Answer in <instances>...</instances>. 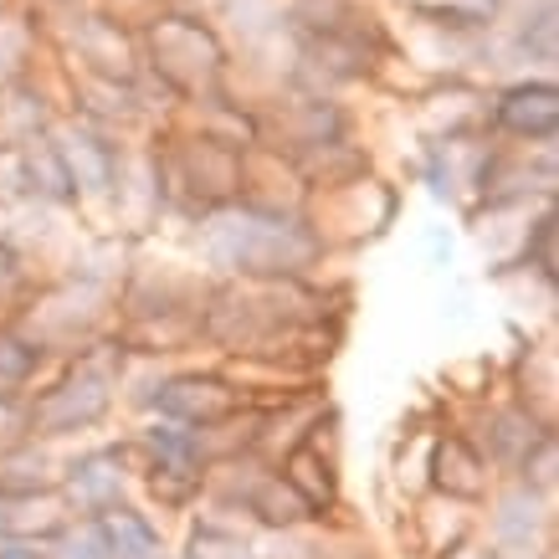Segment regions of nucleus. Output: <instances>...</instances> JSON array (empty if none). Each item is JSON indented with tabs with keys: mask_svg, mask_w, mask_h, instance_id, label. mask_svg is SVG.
I'll return each instance as SVG.
<instances>
[{
	"mask_svg": "<svg viewBox=\"0 0 559 559\" xmlns=\"http://www.w3.org/2000/svg\"><path fill=\"white\" fill-rule=\"evenodd\" d=\"M186 252L211 283H308L329 262V247L308 216L257 211L241 201L186 226Z\"/></svg>",
	"mask_w": 559,
	"mask_h": 559,
	"instance_id": "obj_1",
	"label": "nucleus"
},
{
	"mask_svg": "<svg viewBox=\"0 0 559 559\" xmlns=\"http://www.w3.org/2000/svg\"><path fill=\"white\" fill-rule=\"evenodd\" d=\"M119 416V334L57 359L26 395V437L47 447H78Z\"/></svg>",
	"mask_w": 559,
	"mask_h": 559,
	"instance_id": "obj_2",
	"label": "nucleus"
},
{
	"mask_svg": "<svg viewBox=\"0 0 559 559\" xmlns=\"http://www.w3.org/2000/svg\"><path fill=\"white\" fill-rule=\"evenodd\" d=\"M139 78L159 87L175 108L211 98L231 78V47L211 16H186V11L159 5L139 26Z\"/></svg>",
	"mask_w": 559,
	"mask_h": 559,
	"instance_id": "obj_3",
	"label": "nucleus"
},
{
	"mask_svg": "<svg viewBox=\"0 0 559 559\" xmlns=\"http://www.w3.org/2000/svg\"><path fill=\"white\" fill-rule=\"evenodd\" d=\"M11 329H21L47 359H72L119 329V288L78 272H47L26 293Z\"/></svg>",
	"mask_w": 559,
	"mask_h": 559,
	"instance_id": "obj_4",
	"label": "nucleus"
},
{
	"mask_svg": "<svg viewBox=\"0 0 559 559\" xmlns=\"http://www.w3.org/2000/svg\"><path fill=\"white\" fill-rule=\"evenodd\" d=\"M308 226L323 237L329 257L334 252H359V247H370L380 241L395 226L401 216V186L385 180V175L374 170L365 180L344 190H329V195H308Z\"/></svg>",
	"mask_w": 559,
	"mask_h": 559,
	"instance_id": "obj_5",
	"label": "nucleus"
},
{
	"mask_svg": "<svg viewBox=\"0 0 559 559\" xmlns=\"http://www.w3.org/2000/svg\"><path fill=\"white\" fill-rule=\"evenodd\" d=\"M51 144L62 154V170L72 180V195H78V221L103 231V221H108V205H114V190H119V170H123V150H129V139H114L93 129V123L62 119L51 123Z\"/></svg>",
	"mask_w": 559,
	"mask_h": 559,
	"instance_id": "obj_6",
	"label": "nucleus"
},
{
	"mask_svg": "<svg viewBox=\"0 0 559 559\" xmlns=\"http://www.w3.org/2000/svg\"><path fill=\"white\" fill-rule=\"evenodd\" d=\"M57 498L68 503V519H103V513L123 509V503H139L134 462H129L123 437L68 447L62 473H57Z\"/></svg>",
	"mask_w": 559,
	"mask_h": 559,
	"instance_id": "obj_7",
	"label": "nucleus"
},
{
	"mask_svg": "<svg viewBox=\"0 0 559 559\" xmlns=\"http://www.w3.org/2000/svg\"><path fill=\"white\" fill-rule=\"evenodd\" d=\"M457 426L477 441V452L488 457L492 477H519L524 462L559 431V421L539 416V411L524 406V401H513L509 390H492L488 401L467 406L457 416Z\"/></svg>",
	"mask_w": 559,
	"mask_h": 559,
	"instance_id": "obj_8",
	"label": "nucleus"
},
{
	"mask_svg": "<svg viewBox=\"0 0 559 559\" xmlns=\"http://www.w3.org/2000/svg\"><path fill=\"white\" fill-rule=\"evenodd\" d=\"M488 154H492L488 134L416 144L411 175H416V186L437 205H447L452 216H473V205L483 201V180H488Z\"/></svg>",
	"mask_w": 559,
	"mask_h": 559,
	"instance_id": "obj_9",
	"label": "nucleus"
},
{
	"mask_svg": "<svg viewBox=\"0 0 559 559\" xmlns=\"http://www.w3.org/2000/svg\"><path fill=\"white\" fill-rule=\"evenodd\" d=\"M247 406L241 390L226 380L221 365H175L154 395L144 401L139 416H159V421H175V426H190V431H205V426H221L226 416H237Z\"/></svg>",
	"mask_w": 559,
	"mask_h": 559,
	"instance_id": "obj_10",
	"label": "nucleus"
},
{
	"mask_svg": "<svg viewBox=\"0 0 559 559\" xmlns=\"http://www.w3.org/2000/svg\"><path fill=\"white\" fill-rule=\"evenodd\" d=\"M555 498L534 492L519 477H498L477 509V544L492 549H555Z\"/></svg>",
	"mask_w": 559,
	"mask_h": 559,
	"instance_id": "obj_11",
	"label": "nucleus"
},
{
	"mask_svg": "<svg viewBox=\"0 0 559 559\" xmlns=\"http://www.w3.org/2000/svg\"><path fill=\"white\" fill-rule=\"evenodd\" d=\"M277 473L288 483L313 519H344V473H340V411L329 406L319 426L308 431L304 447H293L277 462Z\"/></svg>",
	"mask_w": 559,
	"mask_h": 559,
	"instance_id": "obj_12",
	"label": "nucleus"
},
{
	"mask_svg": "<svg viewBox=\"0 0 559 559\" xmlns=\"http://www.w3.org/2000/svg\"><path fill=\"white\" fill-rule=\"evenodd\" d=\"M488 139L498 144H559V83L509 78L488 87Z\"/></svg>",
	"mask_w": 559,
	"mask_h": 559,
	"instance_id": "obj_13",
	"label": "nucleus"
},
{
	"mask_svg": "<svg viewBox=\"0 0 559 559\" xmlns=\"http://www.w3.org/2000/svg\"><path fill=\"white\" fill-rule=\"evenodd\" d=\"M488 87L492 83H477V78H437V83H421L406 98L416 144L488 134Z\"/></svg>",
	"mask_w": 559,
	"mask_h": 559,
	"instance_id": "obj_14",
	"label": "nucleus"
},
{
	"mask_svg": "<svg viewBox=\"0 0 559 559\" xmlns=\"http://www.w3.org/2000/svg\"><path fill=\"white\" fill-rule=\"evenodd\" d=\"M492 467L488 457L477 452V441L462 431L457 421H441L437 441H431V473H426V492H441V498H457V503H473L483 509V498L492 492Z\"/></svg>",
	"mask_w": 559,
	"mask_h": 559,
	"instance_id": "obj_15",
	"label": "nucleus"
},
{
	"mask_svg": "<svg viewBox=\"0 0 559 559\" xmlns=\"http://www.w3.org/2000/svg\"><path fill=\"white\" fill-rule=\"evenodd\" d=\"M401 539L411 544L416 559H452L457 549L477 544V509L457 503V498H441V492H421V498H411Z\"/></svg>",
	"mask_w": 559,
	"mask_h": 559,
	"instance_id": "obj_16",
	"label": "nucleus"
},
{
	"mask_svg": "<svg viewBox=\"0 0 559 559\" xmlns=\"http://www.w3.org/2000/svg\"><path fill=\"white\" fill-rule=\"evenodd\" d=\"M57 119H62V78L51 62L21 83L0 87V150H21V144L51 134Z\"/></svg>",
	"mask_w": 559,
	"mask_h": 559,
	"instance_id": "obj_17",
	"label": "nucleus"
},
{
	"mask_svg": "<svg viewBox=\"0 0 559 559\" xmlns=\"http://www.w3.org/2000/svg\"><path fill=\"white\" fill-rule=\"evenodd\" d=\"M47 62L51 57H47V32H41V11L26 5V0L0 11V87L32 78Z\"/></svg>",
	"mask_w": 559,
	"mask_h": 559,
	"instance_id": "obj_18",
	"label": "nucleus"
},
{
	"mask_svg": "<svg viewBox=\"0 0 559 559\" xmlns=\"http://www.w3.org/2000/svg\"><path fill=\"white\" fill-rule=\"evenodd\" d=\"M21 186H26V201L41 205V211H57V216H78V195H72V180L62 170V154L51 144V134L21 144Z\"/></svg>",
	"mask_w": 559,
	"mask_h": 559,
	"instance_id": "obj_19",
	"label": "nucleus"
},
{
	"mask_svg": "<svg viewBox=\"0 0 559 559\" xmlns=\"http://www.w3.org/2000/svg\"><path fill=\"white\" fill-rule=\"evenodd\" d=\"M401 11L411 26H431V32L452 36H492L509 0H401Z\"/></svg>",
	"mask_w": 559,
	"mask_h": 559,
	"instance_id": "obj_20",
	"label": "nucleus"
},
{
	"mask_svg": "<svg viewBox=\"0 0 559 559\" xmlns=\"http://www.w3.org/2000/svg\"><path fill=\"white\" fill-rule=\"evenodd\" d=\"M108 559H170L175 544L165 539V524L154 519L144 503H123V509L98 519Z\"/></svg>",
	"mask_w": 559,
	"mask_h": 559,
	"instance_id": "obj_21",
	"label": "nucleus"
},
{
	"mask_svg": "<svg viewBox=\"0 0 559 559\" xmlns=\"http://www.w3.org/2000/svg\"><path fill=\"white\" fill-rule=\"evenodd\" d=\"M513 395V401H524V406H534L539 416H549L555 421V390H559V359H555V344L549 340H534L528 334V344L513 355L509 365V385H503Z\"/></svg>",
	"mask_w": 559,
	"mask_h": 559,
	"instance_id": "obj_22",
	"label": "nucleus"
},
{
	"mask_svg": "<svg viewBox=\"0 0 559 559\" xmlns=\"http://www.w3.org/2000/svg\"><path fill=\"white\" fill-rule=\"evenodd\" d=\"M68 524V503L51 492H0V534L5 539H36L47 544Z\"/></svg>",
	"mask_w": 559,
	"mask_h": 559,
	"instance_id": "obj_23",
	"label": "nucleus"
},
{
	"mask_svg": "<svg viewBox=\"0 0 559 559\" xmlns=\"http://www.w3.org/2000/svg\"><path fill=\"white\" fill-rule=\"evenodd\" d=\"M62 452L68 447H47V441H16L0 452V492H51L62 473Z\"/></svg>",
	"mask_w": 559,
	"mask_h": 559,
	"instance_id": "obj_24",
	"label": "nucleus"
},
{
	"mask_svg": "<svg viewBox=\"0 0 559 559\" xmlns=\"http://www.w3.org/2000/svg\"><path fill=\"white\" fill-rule=\"evenodd\" d=\"M180 559H252V528L216 519V513H190L186 539L175 544Z\"/></svg>",
	"mask_w": 559,
	"mask_h": 559,
	"instance_id": "obj_25",
	"label": "nucleus"
},
{
	"mask_svg": "<svg viewBox=\"0 0 559 559\" xmlns=\"http://www.w3.org/2000/svg\"><path fill=\"white\" fill-rule=\"evenodd\" d=\"M51 365H57V359L41 355L21 329L0 323V390H11V395H32V390L47 380Z\"/></svg>",
	"mask_w": 559,
	"mask_h": 559,
	"instance_id": "obj_26",
	"label": "nucleus"
},
{
	"mask_svg": "<svg viewBox=\"0 0 559 559\" xmlns=\"http://www.w3.org/2000/svg\"><path fill=\"white\" fill-rule=\"evenodd\" d=\"M47 559H108L98 519H68V524L47 539Z\"/></svg>",
	"mask_w": 559,
	"mask_h": 559,
	"instance_id": "obj_27",
	"label": "nucleus"
},
{
	"mask_svg": "<svg viewBox=\"0 0 559 559\" xmlns=\"http://www.w3.org/2000/svg\"><path fill=\"white\" fill-rule=\"evenodd\" d=\"M519 483H528L534 492H544V498H559V431L549 441H544L539 452L524 462V473H519Z\"/></svg>",
	"mask_w": 559,
	"mask_h": 559,
	"instance_id": "obj_28",
	"label": "nucleus"
},
{
	"mask_svg": "<svg viewBox=\"0 0 559 559\" xmlns=\"http://www.w3.org/2000/svg\"><path fill=\"white\" fill-rule=\"evenodd\" d=\"M26 441V395H11L0 390V452Z\"/></svg>",
	"mask_w": 559,
	"mask_h": 559,
	"instance_id": "obj_29",
	"label": "nucleus"
},
{
	"mask_svg": "<svg viewBox=\"0 0 559 559\" xmlns=\"http://www.w3.org/2000/svg\"><path fill=\"white\" fill-rule=\"evenodd\" d=\"M421 247H426V257H431V267H452V257H457V241H452V231L447 226H426L421 231Z\"/></svg>",
	"mask_w": 559,
	"mask_h": 559,
	"instance_id": "obj_30",
	"label": "nucleus"
},
{
	"mask_svg": "<svg viewBox=\"0 0 559 559\" xmlns=\"http://www.w3.org/2000/svg\"><path fill=\"white\" fill-rule=\"evenodd\" d=\"M0 559H47V544H36V539H5V534H0Z\"/></svg>",
	"mask_w": 559,
	"mask_h": 559,
	"instance_id": "obj_31",
	"label": "nucleus"
},
{
	"mask_svg": "<svg viewBox=\"0 0 559 559\" xmlns=\"http://www.w3.org/2000/svg\"><path fill=\"white\" fill-rule=\"evenodd\" d=\"M170 11H186V16H216L221 0H165Z\"/></svg>",
	"mask_w": 559,
	"mask_h": 559,
	"instance_id": "obj_32",
	"label": "nucleus"
},
{
	"mask_svg": "<svg viewBox=\"0 0 559 559\" xmlns=\"http://www.w3.org/2000/svg\"><path fill=\"white\" fill-rule=\"evenodd\" d=\"M36 11H68V5H87V0H26Z\"/></svg>",
	"mask_w": 559,
	"mask_h": 559,
	"instance_id": "obj_33",
	"label": "nucleus"
},
{
	"mask_svg": "<svg viewBox=\"0 0 559 559\" xmlns=\"http://www.w3.org/2000/svg\"><path fill=\"white\" fill-rule=\"evenodd\" d=\"M11 5H16V0H0V11H11Z\"/></svg>",
	"mask_w": 559,
	"mask_h": 559,
	"instance_id": "obj_34",
	"label": "nucleus"
},
{
	"mask_svg": "<svg viewBox=\"0 0 559 559\" xmlns=\"http://www.w3.org/2000/svg\"><path fill=\"white\" fill-rule=\"evenodd\" d=\"M170 559H180V555H175V549H170Z\"/></svg>",
	"mask_w": 559,
	"mask_h": 559,
	"instance_id": "obj_35",
	"label": "nucleus"
}]
</instances>
